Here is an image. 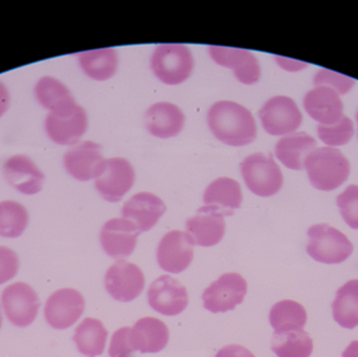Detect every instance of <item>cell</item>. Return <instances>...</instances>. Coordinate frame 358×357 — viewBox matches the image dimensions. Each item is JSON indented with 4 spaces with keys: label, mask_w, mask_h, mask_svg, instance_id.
<instances>
[{
    "label": "cell",
    "mask_w": 358,
    "mask_h": 357,
    "mask_svg": "<svg viewBox=\"0 0 358 357\" xmlns=\"http://www.w3.org/2000/svg\"><path fill=\"white\" fill-rule=\"evenodd\" d=\"M1 304L8 320L17 327H27L35 321L40 307L39 298L29 285L18 282L8 285L1 295Z\"/></svg>",
    "instance_id": "10"
},
{
    "label": "cell",
    "mask_w": 358,
    "mask_h": 357,
    "mask_svg": "<svg viewBox=\"0 0 358 357\" xmlns=\"http://www.w3.org/2000/svg\"><path fill=\"white\" fill-rule=\"evenodd\" d=\"M2 325V316H1V312H0V328H1Z\"/></svg>",
    "instance_id": "41"
},
{
    "label": "cell",
    "mask_w": 358,
    "mask_h": 357,
    "mask_svg": "<svg viewBox=\"0 0 358 357\" xmlns=\"http://www.w3.org/2000/svg\"><path fill=\"white\" fill-rule=\"evenodd\" d=\"M357 132H358V109L357 112Z\"/></svg>",
    "instance_id": "42"
},
{
    "label": "cell",
    "mask_w": 358,
    "mask_h": 357,
    "mask_svg": "<svg viewBox=\"0 0 358 357\" xmlns=\"http://www.w3.org/2000/svg\"><path fill=\"white\" fill-rule=\"evenodd\" d=\"M19 268L17 254L6 247H0V284L12 280Z\"/></svg>",
    "instance_id": "37"
},
{
    "label": "cell",
    "mask_w": 358,
    "mask_h": 357,
    "mask_svg": "<svg viewBox=\"0 0 358 357\" xmlns=\"http://www.w3.org/2000/svg\"><path fill=\"white\" fill-rule=\"evenodd\" d=\"M136 172L131 163L125 159L115 157L105 159L101 171L94 178V186L103 198L117 203L132 188Z\"/></svg>",
    "instance_id": "8"
},
{
    "label": "cell",
    "mask_w": 358,
    "mask_h": 357,
    "mask_svg": "<svg viewBox=\"0 0 358 357\" xmlns=\"http://www.w3.org/2000/svg\"><path fill=\"white\" fill-rule=\"evenodd\" d=\"M151 68L164 83L178 85L191 75L193 56L182 44H161L151 57Z\"/></svg>",
    "instance_id": "4"
},
{
    "label": "cell",
    "mask_w": 358,
    "mask_h": 357,
    "mask_svg": "<svg viewBox=\"0 0 358 357\" xmlns=\"http://www.w3.org/2000/svg\"><path fill=\"white\" fill-rule=\"evenodd\" d=\"M193 239L187 233L171 231L162 238L157 247V262L165 272L180 274L185 272L194 258Z\"/></svg>",
    "instance_id": "14"
},
{
    "label": "cell",
    "mask_w": 358,
    "mask_h": 357,
    "mask_svg": "<svg viewBox=\"0 0 358 357\" xmlns=\"http://www.w3.org/2000/svg\"><path fill=\"white\" fill-rule=\"evenodd\" d=\"M85 309L83 296L73 289L55 291L44 307L46 322L52 328L63 330L78 322Z\"/></svg>",
    "instance_id": "12"
},
{
    "label": "cell",
    "mask_w": 358,
    "mask_h": 357,
    "mask_svg": "<svg viewBox=\"0 0 358 357\" xmlns=\"http://www.w3.org/2000/svg\"><path fill=\"white\" fill-rule=\"evenodd\" d=\"M10 103V94L6 86L0 82V117L6 112Z\"/></svg>",
    "instance_id": "39"
},
{
    "label": "cell",
    "mask_w": 358,
    "mask_h": 357,
    "mask_svg": "<svg viewBox=\"0 0 358 357\" xmlns=\"http://www.w3.org/2000/svg\"><path fill=\"white\" fill-rule=\"evenodd\" d=\"M343 357H358V341L352 342L348 346L343 354Z\"/></svg>",
    "instance_id": "40"
},
{
    "label": "cell",
    "mask_w": 358,
    "mask_h": 357,
    "mask_svg": "<svg viewBox=\"0 0 358 357\" xmlns=\"http://www.w3.org/2000/svg\"><path fill=\"white\" fill-rule=\"evenodd\" d=\"M105 289L117 301H134L144 291V274L136 264L119 260L105 275Z\"/></svg>",
    "instance_id": "11"
},
{
    "label": "cell",
    "mask_w": 358,
    "mask_h": 357,
    "mask_svg": "<svg viewBox=\"0 0 358 357\" xmlns=\"http://www.w3.org/2000/svg\"><path fill=\"white\" fill-rule=\"evenodd\" d=\"M317 149V140L306 132H294L282 138L275 145V155L285 167L304 169L307 156Z\"/></svg>",
    "instance_id": "24"
},
{
    "label": "cell",
    "mask_w": 358,
    "mask_h": 357,
    "mask_svg": "<svg viewBox=\"0 0 358 357\" xmlns=\"http://www.w3.org/2000/svg\"><path fill=\"white\" fill-rule=\"evenodd\" d=\"M304 168L311 184L326 192L340 188L348 180L351 170L348 159L332 147L315 149L307 156Z\"/></svg>",
    "instance_id": "2"
},
{
    "label": "cell",
    "mask_w": 358,
    "mask_h": 357,
    "mask_svg": "<svg viewBox=\"0 0 358 357\" xmlns=\"http://www.w3.org/2000/svg\"><path fill=\"white\" fill-rule=\"evenodd\" d=\"M204 205L220 211L224 216L233 215L242 203V191L239 182L229 177H220L208 184L204 191Z\"/></svg>",
    "instance_id": "25"
},
{
    "label": "cell",
    "mask_w": 358,
    "mask_h": 357,
    "mask_svg": "<svg viewBox=\"0 0 358 357\" xmlns=\"http://www.w3.org/2000/svg\"><path fill=\"white\" fill-rule=\"evenodd\" d=\"M132 345L142 354H157L167 347L169 329L159 319L143 318L130 330Z\"/></svg>",
    "instance_id": "23"
},
{
    "label": "cell",
    "mask_w": 358,
    "mask_h": 357,
    "mask_svg": "<svg viewBox=\"0 0 358 357\" xmlns=\"http://www.w3.org/2000/svg\"><path fill=\"white\" fill-rule=\"evenodd\" d=\"M269 322L275 333L303 330L307 322V312L301 304L284 300L271 308Z\"/></svg>",
    "instance_id": "30"
},
{
    "label": "cell",
    "mask_w": 358,
    "mask_h": 357,
    "mask_svg": "<svg viewBox=\"0 0 358 357\" xmlns=\"http://www.w3.org/2000/svg\"><path fill=\"white\" fill-rule=\"evenodd\" d=\"M240 167L246 186L254 194L273 196L282 188L283 174L273 155L254 153L246 157Z\"/></svg>",
    "instance_id": "5"
},
{
    "label": "cell",
    "mask_w": 358,
    "mask_h": 357,
    "mask_svg": "<svg viewBox=\"0 0 358 357\" xmlns=\"http://www.w3.org/2000/svg\"><path fill=\"white\" fill-rule=\"evenodd\" d=\"M313 83L315 86H326L331 88L341 96L350 92L351 88L355 86V81L342 73L323 68L315 73Z\"/></svg>",
    "instance_id": "35"
},
{
    "label": "cell",
    "mask_w": 358,
    "mask_h": 357,
    "mask_svg": "<svg viewBox=\"0 0 358 357\" xmlns=\"http://www.w3.org/2000/svg\"><path fill=\"white\" fill-rule=\"evenodd\" d=\"M317 131L320 140L326 145V147L336 148L350 142L355 134V126L348 117L343 115L340 121L332 125L317 126Z\"/></svg>",
    "instance_id": "33"
},
{
    "label": "cell",
    "mask_w": 358,
    "mask_h": 357,
    "mask_svg": "<svg viewBox=\"0 0 358 357\" xmlns=\"http://www.w3.org/2000/svg\"><path fill=\"white\" fill-rule=\"evenodd\" d=\"M215 357H255V356L243 346L229 345L219 350Z\"/></svg>",
    "instance_id": "38"
},
{
    "label": "cell",
    "mask_w": 358,
    "mask_h": 357,
    "mask_svg": "<svg viewBox=\"0 0 358 357\" xmlns=\"http://www.w3.org/2000/svg\"><path fill=\"white\" fill-rule=\"evenodd\" d=\"M308 238L307 253L321 263H342L353 253V245L346 235L329 224L311 226L308 230Z\"/></svg>",
    "instance_id": "3"
},
{
    "label": "cell",
    "mask_w": 358,
    "mask_h": 357,
    "mask_svg": "<svg viewBox=\"0 0 358 357\" xmlns=\"http://www.w3.org/2000/svg\"><path fill=\"white\" fill-rule=\"evenodd\" d=\"M104 161L102 147L90 140L81 143L64 155L65 169L82 182L96 178Z\"/></svg>",
    "instance_id": "19"
},
{
    "label": "cell",
    "mask_w": 358,
    "mask_h": 357,
    "mask_svg": "<svg viewBox=\"0 0 358 357\" xmlns=\"http://www.w3.org/2000/svg\"><path fill=\"white\" fill-rule=\"evenodd\" d=\"M148 131L161 138L178 136L185 125V115L176 105L168 102L155 103L145 115Z\"/></svg>",
    "instance_id": "22"
},
{
    "label": "cell",
    "mask_w": 358,
    "mask_h": 357,
    "mask_svg": "<svg viewBox=\"0 0 358 357\" xmlns=\"http://www.w3.org/2000/svg\"><path fill=\"white\" fill-rule=\"evenodd\" d=\"M147 298L152 309L168 316H178L189 304L187 289L169 275L159 277L150 285Z\"/></svg>",
    "instance_id": "13"
},
{
    "label": "cell",
    "mask_w": 358,
    "mask_h": 357,
    "mask_svg": "<svg viewBox=\"0 0 358 357\" xmlns=\"http://www.w3.org/2000/svg\"><path fill=\"white\" fill-rule=\"evenodd\" d=\"M3 172L10 184L23 194H36L41 190L43 173L27 155L10 157L4 163Z\"/></svg>",
    "instance_id": "21"
},
{
    "label": "cell",
    "mask_w": 358,
    "mask_h": 357,
    "mask_svg": "<svg viewBox=\"0 0 358 357\" xmlns=\"http://www.w3.org/2000/svg\"><path fill=\"white\" fill-rule=\"evenodd\" d=\"M130 330V327H123L113 333L109 346V356L132 357V354L136 352V350L132 345Z\"/></svg>",
    "instance_id": "36"
},
{
    "label": "cell",
    "mask_w": 358,
    "mask_h": 357,
    "mask_svg": "<svg viewBox=\"0 0 358 357\" xmlns=\"http://www.w3.org/2000/svg\"><path fill=\"white\" fill-rule=\"evenodd\" d=\"M263 128L271 136L294 133L303 121L302 112L289 96H277L269 99L259 111Z\"/></svg>",
    "instance_id": "7"
},
{
    "label": "cell",
    "mask_w": 358,
    "mask_h": 357,
    "mask_svg": "<svg viewBox=\"0 0 358 357\" xmlns=\"http://www.w3.org/2000/svg\"><path fill=\"white\" fill-rule=\"evenodd\" d=\"M248 282L236 272L222 275L202 293L203 307L213 314L234 310L243 302Z\"/></svg>",
    "instance_id": "9"
},
{
    "label": "cell",
    "mask_w": 358,
    "mask_h": 357,
    "mask_svg": "<svg viewBox=\"0 0 358 357\" xmlns=\"http://www.w3.org/2000/svg\"><path fill=\"white\" fill-rule=\"evenodd\" d=\"M77 57L86 75L98 81L110 79L119 64L117 52L111 48L82 52Z\"/></svg>",
    "instance_id": "27"
},
{
    "label": "cell",
    "mask_w": 358,
    "mask_h": 357,
    "mask_svg": "<svg viewBox=\"0 0 358 357\" xmlns=\"http://www.w3.org/2000/svg\"><path fill=\"white\" fill-rule=\"evenodd\" d=\"M332 312L340 326L347 329L358 326V280L349 281L338 289Z\"/></svg>",
    "instance_id": "28"
},
{
    "label": "cell",
    "mask_w": 358,
    "mask_h": 357,
    "mask_svg": "<svg viewBox=\"0 0 358 357\" xmlns=\"http://www.w3.org/2000/svg\"><path fill=\"white\" fill-rule=\"evenodd\" d=\"M208 124L212 133L229 146H245L256 138L257 125L252 112L231 101L215 103L208 110Z\"/></svg>",
    "instance_id": "1"
},
{
    "label": "cell",
    "mask_w": 358,
    "mask_h": 357,
    "mask_svg": "<svg viewBox=\"0 0 358 357\" xmlns=\"http://www.w3.org/2000/svg\"><path fill=\"white\" fill-rule=\"evenodd\" d=\"M165 203L152 193L134 195L122 210V216L131 221L141 233L148 232L165 214Z\"/></svg>",
    "instance_id": "18"
},
{
    "label": "cell",
    "mask_w": 358,
    "mask_h": 357,
    "mask_svg": "<svg viewBox=\"0 0 358 357\" xmlns=\"http://www.w3.org/2000/svg\"><path fill=\"white\" fill-rule=\"evenodd\" d=\"M271 350L278 357H309L313 351V342L304 330L275 331Z\"/></svg>",
    "instance_id": "29"
},
{
    "label": "cell",
    "mask_w": 358,
    "mask_h": 357,
    "mask_svg": "<svg viewBox=\"0 0 358 357\" xmlns=\"http://www.w3.org/2000/svg\"><path fill=\"white\" fill-rule=\"evenodd\" d=\"M29 224V214L16 201L0 203V236L17 238L21 236Z\"/></svg>",
    "instance_id": "31"
},
{
    "label": "cell",
    "mask_w": 358,
    "mask_h": 357,
    "mask_svg": "<svg viewBox=\"0 0 358 357\" xmlns=\"http://www.w3.org/2000/svg\"><path fill=\"white\" fill-rule=\"evenodd\" d=\"M35 94L40 104L50 111L75 100L69 88L62 82L52 77L40 79L36 85Z\"/></svg>",
    "instance_id": "32"
},
{
    "label": "cell",
    "mask_w": 358,
    "mask_h": 357,
    "mask_svg": "<svg viewBox=\"0 0 358 357\" xmlns=\"http://www.w3.org/2000/svg\"><path fill=\"white\" fill-rule=\"evenodd\" d=\"M341 215L350 228L358 230V186L351 184L336 199Z\"/></svg>",
    "instance_id": "34"
},
{
    "label": "cell",
    "mask_w": 358,
    "mask_h": 357,
    "mask_svg": "<svg viewBox=\"0 0 358 357\" xmlns=\"http://www.w3.org/2000/svg\"><path fill=\"white\" fill-rule=\"evenodd\" d=\"M185 228L195 245L214 247L224 236V215L215 207L204 205L198 210L195 216L187 220Z\"/></svg>",
    "instance_id": "16"
},
{
    "label": "cell",
    "mask_w": 358,
    "mask_h": 357,
    "mask_svg": "<svg viewBox=\"0 0 358 357\" xmlns=\"http://www.w3.org/2000/svg\"><path fill=\"white\" fill-rule=\"evenodd\" d=\"M140 231L125 218L108 220L101 230L100 241L109 257L122 260L134 253Z\"/></svg>",
    "instance_id": "15"
},
{
    "label": "cell",
    "mask_w": 358,
    "mask_h": 357,
    "mask_svg": "<svg viewBox=\"0 0 358 357\" xmlns=\"http://www.w3.org/2000/svg\"><path fill=\"white\" fill-rule=\"evenodd\" d=\"M48 136L59 145H73L87 129V115L75 100L52 110L45 119Z\"/></svg>",
    "instance_id": "6"
},
{
    "label": "cell",
    "mask_w": 358,
    "mask_h": 357,
    "mask_svg": "<svg viewBox=\"0 0 358 357\" xmlns=\"http://www.w3.org/2000/svg\"><path fill=\"white\" fill-rule=\"evenodd\" d=\"M108 331L96 319L86 318L76 328L73 340L80 354L87 357L101 356L106 346Z\"/></svg>",
    "instance_id": "26"
},
{
    "label": "cell",
    "mask_w": 358,
    "mask_h": 357,
    "mask_svg": "<svg viewBox=\"0 0 358 357\" xmlns=\"http://www.w3.org/2000/svg\"><path fill=\"white\" fill-rule=\"evenodd\" d=\"M304 108L320 125H332L344 115V105L340 94L326 86H315L307 92Z\"/></svg>",
    "instance_id": "20"
},
{
    "label": "cell",
    "mask_w": 358,
    "mask_h": 357,
    "mask_svg": "<svg viewBox=\"0 0 358 357\" xmlns=\"http://www.w3.org/2000/svg\"><path fill=\"white\" fill-rule=\"evenodd\" d=\"M208 52L217 64L233 69L241 83L254 84L260 79V65L250 50L210 45Z\"/></svg>",
    "instance_id": "17"
}]
</instances>
